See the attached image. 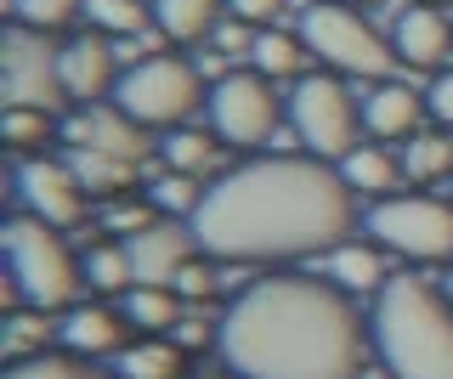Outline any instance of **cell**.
I'll return each mask as SVG.
<instances>
[{
    "instance_id": "obj_27",
    "label": "cell",
    "mask_w": 453,
    "mask_h": 379,
    "mask_svg": "<svg viewBox=\"0 0 453 379\" xmlns=\"http://www.w3.org/2000/svg\"><path fill=\"white\" fill-rule=\"evenodd\" d=\"M85 284H91V294H125L136 284L125 238H119V244H96L91 255H85Z\"/></svg>"
},
{
    "instance_id": "obj_10",
    "label": "cell",
    "mask_w": 453,
    "mask_h": 379,
    "mask_svg": "<svg viewBox=\"0 0 453 379\" xmlns=\"http://www.w3.org/2000/svg\"><path fill=\"white\" fill-rule=\"evenodd\" d=\"M204 114H210V131H216L221 142H233V148H261L266 136L278 131V119H289L283 102H278V91H273V80H266L261 68L221 74L216 86H210Z\"/></svg>"
},
{
    "instance_id": "obj_7",
    "label": "cell",
    "mask_w": 453,
    "mask_h": 379,
    "mask_svg": "<svg viewBox=\"0 0 453 379\" xmlns=\"http://www.w3.org/2000/svg\"><path fill=\"white\" fill-rule=\"evenodd\" d=\"M363 227L374 244H386L408 261H453V199L386 193L380 204L363 209Z\"/></svg>"
},
{
    "instance_id": "obj_4",
    "label": "cell",
    "mask_w": 453,
    "mask_h": 379,
    "mask_svg": "<svg viewBox=\"0 0 453 379\" xmlns=\"http://www.w3.org/2000/svg\"><path fill=\"white\" fill-rule=\"evenodd\" d=\"M0 244H6L12 306L28 300V306H40V312H63V306L80 300L85 261H74L63 227H51V221H40V216H12L6 232H0Z\"/></svg>"
},
{
    "instance_id": "obj_13",
    "label": "cell",
    "mask_w": 453,
    "mask_h": 379,
    "mask_svg": "<svg viewBox=\"0 0 453 379\" xmlns=\"http://www.w3.org/2000/svg\"><path fill=\"white\" fill-rule=\"evenodd\" d=\"M125 249H131L136 284H176L181 266L198 255V232H193V221L159 216V221H148L142 232L125 238Z\"/></svg>"
},
{
    "instance_id": "obj_22",
    "label": "cell",
    "mask_w": 453,
    "mask_h": 379,
    "mask_svg": "<svg viewBox=\"0 0 453 379\" xmlns=\"http://www.w3.org/2000/svg\"><path fill=\"white\" fill-rule=\"evenodd\" d=\"M403 171H408V181H442V176H453V136L448 131H414L403 142Z\"/></svg>"
},
{
    "instance_id": "obj_24",
    "label": "cell",
    "mask_w": 453,
    "mask_h": 379,
    "mask_svg": "<svg viewBox=\"0 0 453 379\" xmlns=\"http://www.w3.org/2000/svg\"><path fill=\"white\" fill-rule=\"evenodd\" d=\"M6 379H108V374L91 357H74V351H35V357L12 362Z\"/></svg>"
},
{
    "instance_id": "obj_28",
    "label": "cell",
    "mask_w": 453,
    "mask_h": 379,
    "mask_svg": "<svg viewBox=\"0 0 453 379\" xmlns=\"http://www.w3.org/2000/svg\"><path fill=\"white\" fill-rule=\"evenodd\" d=\"M148 204L159 209V216L193 221V209L204 204V187H198V176H188V171H165V176L148 187Z\"/></svg>"
},
{
    "instance_id": "obj_40",
    "label": "cell",
    "mask_w": 453,
    "mask_h": 379,
    "mask_svg": "<svg viewBox=\"0 0 453 379\" xmlns=\"http://www.w3.org/2000/svg\"><path fill=\"white\" fill-rule=\"evenodd\" d=\"M431 6H442V0H431Z\"/></svg>"
},
{
    "instance_id": "obj_19",
    "label": "cell",
    "mask_w": 453,
    "mask_h": 379,
    "mask_svg": "<svg viewBox=\"0 0 453 379\" xmlns=\"http://www.w3.org/2000/svg\"><path fill=\"white\" fill-rule=\"evenodd\" d=\"M221 11H226V0H153V23H159V34L181 40V46L216 34Z\"/></svg>"
},
{
    "instance_id": "obj_18",
    "label": "cell",
    "mask_w": 453,
    "mask_h": 379,
    "mask_svg": "<svg viewBox=\"0 0 453 379\" xmlns=\"http://www.w3.org/2000/svg\"><path fill=\"white\" fill-rule=\"evenodd\" d=\"M119 306L136 334H176L181 317H188V294L176 284H131L119 294Z\"/></svg>"
},
{
    "instance_id": "obj_6",
    "label": "cell",
    "mask_w": 453,
    "mask_h": 379,
    "mask_svg": "<svg viewBox=\"0 0 453 379\" xmlns=\"http://www.w3.org/2000/svg\"><path fill=\"white\" fill-rule=\"evenodd\" d=\"M295 34H301V46L323 68H334V74L386 80L396 68V46L363 18L357 6H346V0H311V6L301 11V29Z\"/></svg>"
},
{
    "instance_id": "obj_34",
    "label": "cell",
    "mask_w": 453,
    "mask_h": 379,
    "mask_svg": "<svg viewBox=\"0 0 453 379\" xmlns=\"http://www.w3.org/2000/svg\"><path fill=\"white\" fill-rule=\"evenodd\" d=\"M176 289L181 294H188V300H210V294H216V266H210V261H188V266H181V277H176Z\"/></svg>"
},
{
    "instance_id": "obj_11",
    "label": "cell",
    "mask_w": 453,
    "mask_h": 379,
    "mask_svg": "<svg viewBox=\"0 0 453 379\" xmlns=\"http://www.w3.org/2000/svg\"><path fill=\"white\" fill-rule=\"evenodd\" d=\"M63 142L68 153H108V159H131V164L153 153L148 125H136L119 102H74L63 114Z\"/></svg>"
},
{
    "instance_id": "obj_12",
    "label": "cell",
    "mask_w": 453,
    "mask_h": 379,
    "mask_svg": "<svg viewBox=\"0 0 453 379\" xmlns=\"http://www.w3.org/2000/svg\"><path fill=\"white\" fill-rule=\"evenodd\" d=\"M18 193L28 204V216L51 221V227H80L85 209H91V193H85V181L74 164L63 159H18Z\"/></svg>"
},
{
    "instance_id": "obj_26",
    "label": "cell",
    "mask_w": 453,
    "mask_h": 379,
    "mask_svg": "<svg viewBox=\"0 0 453 379\" xmlns=\"http://www.w3.org/2000/svg\"><path fill=\"white\" fill-rule=\"evenodd\" d=\"M159 153H165V164L170 171H188V176H204L210 164H216V153H221V136L216 131H188V125H181V131H170L165 142H159Z\"/></svg>"
},
{
    "instance_id": "obj_29",
    "label": "cell",
    "mask_w": 453,
    "mask_h": 379,
    "mask_svg": "<svg viewBox=\"0 0 453 379\" xmlns=\"http://www.w3.org/2000/svg\"><path fill=\"white\" fill-rule=\"evenodd\" d=\"M85 18L96 34H142L153 18V0H85Z\"/></svg>"
},
{
    "instance_id": "obj_36",
    "label": "cell",
    "mask_w": 453,
    "mask_h": 379,
    "mask_svg": "<svg viewBox=\"0 0 453 379\" xmlns=\"http://www.w3.org/2000/svg\"><path fill=\"white\" fill-rule=\"evenodd\" d=\"M278 6H283V0H226V18L250 23V29H273Z\"/></svg>"
},
{
    "instance_id": "obj_37",
    "label": "cell",
    "mask_w": 453,
    "mask_h": 379,
    "mask_svg": "<svg viewBox=\"0 0 453 379\" xmlns=\"http://www.w3.org/2000/svg\"><path fill=\"white\" fill-rule=\"evenodd\" d=\"M148 221H159V209L153 204H119V209H108V227L119 232V238H131V232H142Z\"/></svg>"
},
{
    "instance_id": "obj_3",
    "label": "cell",
    "mask_w": 453,
    "mask_h": 379,
    "mask_svg": "<svg viewBox=\"0 0 453 379\" xmlns=\"http://www.w3.org/2000/svg\"><path fill=\"white\" fill-rule=\"evenodd\" d=\"M368 334L391 379H453V300L425 277H386L374 289Z\"/></svg>"
},
{
    "instance_id": "obj_20",
    "label": "cell",
    "mask_w": 453,
    "mask_h": 379,
    "mask_svg": "<svg viewBox=\"0 0 453 379\" xmlns=\"http://www.w3.org/2000/svg\"><path fill=\"white\" fill-rule=\"evenodd\" d=\"M340 176L351 181V187H363V193H396V181H408L403 171V159L396 153H386V142H363V148H351L346 159H340Z\"/></svg>"
},
{
    "instance_id": "obj_17",
    "label": "cell",
    "mask_w": 453,
    "mask_h": 379,
    "mask_svg": "<svg viewBox=\"0 0 453 379\" xmlns=\"http://www.w3.org/2000/svg\"><path fill=\"white\" fill-rule=\"evenodd\" d=\"M425 114H431L425 96L408 91V86H391V80L363 96V131L374 136V142H408V136L419 131Z\"/></svg>"
},
{
    "instance_id": "obj_9",
    "label": "cell",
    "mask_w": 453,
    "mask_h": 379,
    "mask_svg": "<svg viewBox=\"0 0 453 379\" xmlns=\"http://www.w3.org/2000/svg\"><path fill=\"white\" fill-rule=\"evenodd\" d=\"M0 102L6 108H40V114H57L68 102L63 46L46 29H28V23H12L6 29V40H0Z\"/></svg>"
},
{
    "instance_id": "obj_35",
    "label": "cell",
    "mask_w": 453,
    "mask_h": 379,
    "mask_svg": "<svg viewBox=\"0 0 453 379\" xmlns=\"http://www.w3.org/2000/svg\"><path fill=\"white\" fill-rule=\"evenodd\" d=\"M425 108H431V119L442 125V131H453V68H442V74L431 80V91H425Z\"/></svg>"
},
{
    "instance_id": "obj_15",
    "label": "cell",
    "mask_w": 453,
    "mask_h": 379,
    "mask_svg": "<svg viewBox=\"0 0 453 379\" xmlns=\"http://www.w3.org/2000/svg\"><path fill=\"white\" fill-rule=\"evenodd\" d=\"M119 74H125V68L113 63L108 40L96 34V29L91 34H74L63 46V91H68V102H113Z\"/></svg>"
},
{
    "instance_id": "obj_31",
    "label": "cell",
    "mask_w": 453,
    "mask_h": 379,
    "mask_svg": "<svg viewBox=\"0 0 453 379\" xmlns=\"http://www.w3.org/2000/svg\"><path fill=\"white\" fill-rule=\"evenodd\" d=\"M334 277H340V289H380V284H386V266H380L374 249L340 244L334 249Z\"/></svg>"
},
{
    "instance_id": "obj_14",
    "label": "cell",
    "mask_w": 453,
    "mask_h": 379,
    "mask_svg": "<svg viewBox=\"0 0 453 379\" xmlns=\"http://www.w3.org/2000/svg\"><path fill=\"white\" fill-rule=\"evenodd\" d=\"M391 46H396V63L442 74L448 57H453V18L442 6H431V0H419V6H408L391 23Z\"/></svg>"
},
{
    "instance_id": "obj_41",
    "label": "cell",
    "mask_w": 453,
    "mask_h": 379,
    "mask_svg": "<svg viewBox=\"0 0 453 379\" xmlns=\"http://www.w3.org/2000/svg\"><path fill=\"white\" fill-rule=\"evenodd\" d=\"M448 187H453V176H448Z\"/></svg>"
},
{
    "instance_id": "obj_23",
    "label": "cell",
    "mask_w": 453,
    "mask_h": 379,
    "mask_svg": "<svg viewBox=\"0 0 453 379\" xmlns=\"http://www.w3.org/2000/svg\"><path fill=\"white\" fill-rule=\"evenodd\" d=\"M311 57V51L301 46V34H278V29H261L255 34V46H250V63L261 68L266 80H289V74H301V63Z\"/></svg>"
},
{
    "instance_id": "obj_38",
    "label": "cell",
    "mask_w": 453,
    "mask_h": 379,
    "mask_svg": "<svg viewBox=\"0 0 453 379\" xmlns=\"http://www.w3.org/2000/svg\"><path fill=\"white\" fill-rule=\"evenodd\" d=\"M193 379H238L233 368H216V374H193Z\"/></svg>"
},
{
    "instance_id": "obj_33",
    "label": "cell",
    "mask_w": 453,
    "mask_h": 379,
    "mask_svg": "<svg viewBox=\"0 0 453 379\" xmlns=\"http://www.w3.org/2000/svg\"><path fill=\"white\" fill-rule=\"evenodd\" d=\"M46 340H51V322H46V312H12L6 317V357L18 362V357H35V351H46Z\"/></svg>"
},
{
    "instance_id": "obj_2",
    "label": "cell",
    "mask_w": 453,
    "mask_h": 379,
    "mask_svg": "<svg viewBox=\"0 0 453 379\" xmlns=\"http://www.w3.org/2000/svg\"><path fill=\"white\" fill-rule=\"evenodd\" d=\"M363 312L318 277H261L226 306L221 362L238 379H357L368 362Z\"/></svg>"
},
{
    "instance_id": "obj_39",
    "label": "cell",
    "mask_w": 453,
    "mask_h": 379,
    "mask_svg": "<svg viewBox=\"0 0 453 379\" xmlns=\"http://www.w3.org/2000/svg\"><path fill=\"white\" fill-rule=\"evenodd\" d=\"M448 300H453V272H448Z\"/></svg>"
},
{
    "instance_id": "obj_21",
    "label": "cell",
    "mask_w": 453,
    "mask_h": 379,
    "mask_svg": "<svg viewBox=\"0 0 453 379\" xmlns=\"http://www.w3.org/2000/svg\"><path fill=\"white\" fill-rule=\"evenodd\" d=\"M181 362H188V345L165 340V334H142L136 345H125L119 357V379H181Z\"/></svg>"
},
{
    "instance_id": "obj_1",
    "label": "cell",
    "mask_w": 453,
    "mask_h": 379,
    "mask_svg": "<svg viewBox=\"0 0 453 379\" xmlns=\"http://www.w3.org/2000/svg\"><path fill=\"white\" fill-rule=\"evenodd\" d=\"M363 227L357 187L318 153H273L233 164L193 209L210 261H306L334 255Z\"/></svg>"
},
{
    "instance_id": "obj_30",
    "label": "cell",
    "mask_w": 453,
    "mask_h": 379,
    "mask_svg": "<svg viewBox=\"0 0 453 379\" xmlns=\"http://www.w3.org/2000/svg\"><path fill=\"white\" fill-rule=\"evenodd\" d=\"M0 131H6V142L18 153H28V148H46L51 136H63V119L40 114V108H6V114H0Z\"/></svg>"
},
{
    "instance_id": "obj_25",
    "label": "cell",
    "mask_w": 453,
    "mask_h": 379,
    "mask_svg": "<svg viewBox=\"0 0 453 379\" xmlns=\"http://www.w3.org/2000/svg\"><path fill=\"white\" fill-rule=\"evenodd\" d=\"M68 164L80 171L85 193H103V199H119V193H131V181H136V164L131 159H108V153H68Z\"/></svg>"
},
{
    "instance_id": "obj_32",
    "label": "cell",
    "mask_w": 453,
    "mask_h": 379,
    "mask_svg": "<svg viewBox=\"0 0 453 379\" xmlns=\"http://www.w3.org/2000/svg\"><path fill=\"white\" fill-rule=\"evenodd\" d=\"M80 11H85V0H12V23H28V29H46V34L74 23Z\"/></svg>"
},
{
    "instance_id": "obj_5",
    "label": "cell",
    "mask_w": 453,
    "mask_h": 379,
    "mask_svg": "<svg viewBox=\"0 0 453 379\" xmlns=\"http://www.w3.org/2000/svg\"><path fill=\"white\" fill-rule=\"evenodd\" d=\"M113 102H119L136 125H148V131H181L198 108H210V86L198 80V68L188 57L153 51V57H136L119 74Z\"/></svg>"
},
{
    "instance_id": "obj_8",
    "label": "cell",
    "mask_w": 453,
    "mask_h": 379,
    "mask_svg": "<svg viewBox=\"0 0 453 379\" xmlns=\"http://www.w3.org/2000/svg\"><path fill=\"white\" fill-rule=\"evenodd\" d=\"M283 114H289L295 136L306 142V153H318L329 164H340L351 148H363V108L351 102V91L334 74H301Z\"/></svg>"
},
{
    "instance_id": "obj_16",
    "label": "cell",
    "mask_w": 453,
    "mask_h": 379,
    "mask_svg": "<svg viewBox=\"0 0 453 379\" xmlns=\"http://www.w3.org/2000/svg\"><path fill=\"white\" fill-rule=\"evenodd\" d=\"M57 340H63V351H74V357H113V351H125V340H131V317H125V306H96L85 300L74 306V312L63 317V329H57Z\"/></svg>"
}]
</instances>
